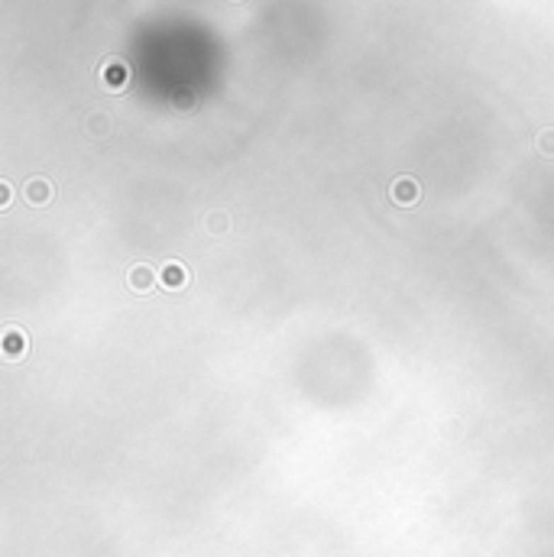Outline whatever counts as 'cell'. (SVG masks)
Instances as JSON below:
<instances>
[{"label": "cell", "mask_w": 554, "mask_h": 557, "mask_svg": "<svg viewBox=\"0 0 554 557\" xmlns=\"http://www.w3.org/2000/svg\"><path fill=\"white\" fill-rule=\"evenodd\" d=\"M389 198H393L399 207H415L418 201H422V185H418L412 176H399L393 185H389Z\"/></svg>", "instance_id": "1"}, {"label": "cell", "mask_w": 554, "mask_h": 557, "mask_svg": "<svg viewBox=\"0 0 554 557\" xmlns=\"http://www.w3.org/2000/svg\"><path fill=\"white\" fill-rule=\"evenodd\" d=\"M23 198H26V205H33V207H46L49 201L55 198V185L42 176H33V178H26V185H23Z\"/></svg>", "instance_id": "2"}, {"label": "cell", "mask_w": 554, "mask_h": 557, "mask_svg": "<svg viewBox=\"0 0 554 557\" xmlns=\"http://www.w3.org/2000/svg\"><path fill=\"white\" fill-rule=\"evenodd\" d=\"M156 282H159V272H156L153 266H146V263H137V266L127 269V285H130L133 292H139V295L153 292Z\"/></svg>", "instance_id": "3"}, {"label": "cell", "mask_w": 554, "mask_h": 557, "mask_svg": "<svg viewBox=\"0 0 554 557\" xmlns=\"http://www.w3.org/2000/svg\"><path fill=\"white\" fill-rule=\"evenodd\" d=\"M159 285L169 292H182L188 285V266L178 260H169L159 266Z\"/></svg>", "instance_id": "4"}, {"label": "cell", "mask_w": 554, "mask_h": 557, "mask_svg": "<svg viewBox=\"0 0 554 557\" xmlns=\"http://www.w3.org/2000/svg\"><path fill=\"white\" fill-rule=\"evenodd\" d=\"M100 81H104L108 91H123L127 81H130V69H127L120 59H108L100 65Z\"/></svg>", "instance_id": "5"}, {"label": "cell", "mask_w": 554, "mask_h": 557, "mask_svg": "<svg viewBox=\"0 0 554 557\" xmlns=\"http://www.w3.org/2000/svg\"><path fill=\"white\" fill-rule=\"evenodd\" d=\"M0 347H4V357L7 360H23L26 353H30V337H26V331H20V328H7L4 331Z\"/></svg>", "instance_id": "6"}, {"label": "cell", "mask_w": 554, "mask_h": 557, "mask_svg": "<svg viewBox=\"0 0 554 557\" xmlns=\"http://www.w3.org/2000/svg\"><path fill=\"white\" fill-rule=\"evenodd\" d=\"M85 127H88V133H91L94 139H104L110 130H114V123H110V117L108 114H88V120H85Z\"/></svg>", "instance_id": "7"}, {"label": "cell", "mask_w": 554, "mask_h": 557, "mask_svg": "<svg viewBox=\"0 0 554 557\" xmlns=\"http://www.w3.org/2000/svg\"><path fill=\"white\" fill-rule=\"evenodd\" d=\"M204 227H208L214 237H224V234H227V227H231V217H227L224 211H211L208 217H204Z\"/></svg>", "instance_id": "8"}, {"label": "cell", "mask_w": 554, "mask_h": 557, "mask_svg": "<svg viewBox=\"0 0 554 557\" xmlns=\"http://www.w3.org/2000/svg\"><path fill=\"white\" fill-rule=\"evenodd\" d=\"M535 146H538V153H541V156H554V130H551V127L538 133Z\"/></svg>", "instance_id": "9"}, {"label": "cell", "mask_w": 554, "mask_h": 557, "mask_svg": "<svg viewBox=\"0 0 554 557\" xmlns=\"http://www.w3.org/2000/svg\"><path fill=\"white\" fill-rule=\"evenodd\" d=\"M10 198H13V185L4 178V182H0V207H10Z\"/></svg>", "instance_id": "10"}]
</instances>
